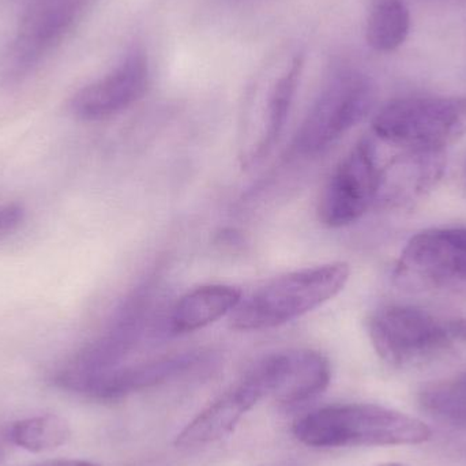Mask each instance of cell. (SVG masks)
<instances>
[{
	"label": "cell",
	"mask_w": 466,
	"mask_h": 466,
	"mask_svg": "<svg viewBox=\"0 0 466 466\" xmlns=\"http://www.w3.org/2000/svg\"><path fill=\"white\" fill-rule=\"evenodd\" d=\"M372 131L380 141L401 149H445L466 134V98H399L375 115Z\"/></svg>",
	"instance_id": "cell-4"
},
{
	"label": "cell",
	"mask_w": 466,
	"mask_h": 466,
	"mask_svg": "<svg viewBox=\"0 0 466 466\" xmlns=\"http://www.w3.org/2000/svg\"><path fill=\"white\" fill-rule=\"evenodd\" d=\"M247 374L262 393L284 407L300 405L328 389L330 361L312 350H289L273 353L258 361Z\"/></svg>",
	"instance_id": "cell-9"
},
{
	"label": "cell",
	"mask_w": 466,
	"mask_h": 466,
	"mask_svg": "<svg viewBox=\"0 0 466 466\" xmlns=\"http://www.w3.org/2000/svg\"><path fill=\"white\" fill-rule=\"evenodd\" d=\"M410 30V13L402 0H380L367 21L366 38L378 52H391L402 46Z\"/></svg>",
	"instance_id": "cell-16"
},
{
	"label": "cell",
	"mask_w": 466,
	"mask_h": 466,
	"mask_svg": "<svg viewBox=\"0 0 466 466\" xmlns=\"http://www.w3.org/2000/svg\"><path fill=\"white\" fill-rule=\"evenodd\" d=\"M149 84V66L141 52L128 55L103 78L76 92L70 108L84 122L109 119L142 98Z\"/></svg>",
	"instance_id": "cell-11"
},
{
	"label": "cell",
	"mask_w": 466,
	"mask_h": 466,
	"mask_svg": "<svg viewBox=\"0 0 466 466\" xmlns=\"http://www.w3.org/2000/svg\"><path fill=\"white\" fill-rule=\"evenodd\" d=\"M375 90L361 74L337 76L323 89L299 127L293 141L296 155L315 157L330 149L371 111Z\"/></svg>",
	"instance_id": "cell-5"
},
{
	"label": "cell",
	"mask_w": 466,
	"mask_h": 466,
	"mask_svg": "<svg viewBox=\"0 0 466 466\" xmlns=\"http://www.w3.org/2000/svg\"><path fill=\"white\" fill-rule=\"evenodd\" d=\"M382 166L374 139H360L339 161L318 201V218L329 228L360 220L377 204Z\"/></svg>",
	"instance_id": "cell-7"
},
{
	"label": "cell",
	"mask_w": 466,
	"mask_h": 466,
	"mask_svg": "<svg viewBox=\"0 0 466 466\" xmlns=\"http://www.w3.org/2000/svg\"><path fill=\"white\" fill-rule=\"evenodd\" d=\"M369 333L380 358L394 367L466 350V318L440 317L418 307H382L370 318Z\"/></svg>",
	"instance_id": "cell-3"
},
{
	"label": "cell",
	"mask_w": 466,
	"mask_h": 466,
	"mask_svg": "<svg viewBox=\"0 0 466 466\" xmlns=\"http://www.w3.org/2000/svg\"><path fill=\"white\" fill-rule=\"evenodd\" d=\"M202 361V353L188 352L147 363L122 364L85 380L74 393L95 400H116L182 377L197 369Z\"/></svg>",
	"instance_id": "cell-12"
},
{
	"label": "cell",
	"mask_w": 466,
	"mask_h": 466,
	"mask_svg": "<svg viewBox=\"0 0 466 466\" xmlns=\"http://www.w3.org/2000/svg\"><path fill=\"white\" fill-rule=\"evenodd\" d=\"M30 466H100L95 462L82 461V460H55V461L40 462Z\"/></svg>",
	"instance_id": "cell-20"
},
{
	"label": "cell",
	"mask_w": 466,
	"mask_h": 466,
	"mask_svg": "<svg viewBox=\"0 0 466 466\" xmlns=\"http://www.w3.org/2000/svg\"><path fill=\"white\" fill-rule=\"evenodd\" d=\"M445 169V149H404L382 167L377 204L410 207L438 185Z\"/></svg>",
	"instance_id": "cell-13"
},
{
	"label": "cell",
	"mask_w": 466,
	"mask_h": 466,
	"mask_svg": "<svg viewBox=\"0 0 466 466\" xmlns=\"http://www.w3.org/2000/svg\"><path fill=\"white\" fill-rule=\"evenodd\" d=\"M241 300V290L231 285H202L177 301L169 315V330L174 334L201 330L232 314Z\"/></svg>",
	"instance_id": "cell-15"
},
{
	"label": "cell",
	"mask_w": 466,
	"mask_h": 466,
	"mask_svg": "<svg viewBox=\"0 0 466 466\" xmlns=\"http://www.w3.org/2000/svg\"><path fill=\"white\" fill-rule=\"evenodd\" d=\"M300 71L301 59L298 57L268 86L265 97L247 112L238 141L241 168L252 169L259 166L276 147L289 116Z\"/></svg>",
	"instance_id": "cell-10"
},
{
	"label": "cell",
	"mask_w": 466,
	"mask_h": 466,
	"mask_svg": "<svg viewBox=\"0 0 466 466\" xmlns=\"http://www.w3.org/2000/svg\"><path fill=\"white\" fill-rule=\"evenodd\" d=\"M89 0H29L8 52L7 76L24 78L40 66L81 19Z\"/></svg>",
	"instance_id": "cell-8"
},
{
	"label": "cell",
	"mask_w": 466,
	"mask_h": 466,
	"mask_svg": "<svg viewBox=\"0 0 466 466\" xmlns=\"http://www.w3.org/2000/svg\"><path fill=\"white\" fill-rule=\"evenodd\" d=\"M5 440L30 453H46L62 448L71 437L70 426L56 415L33 416L8 427Z\"/></svg>",
	"instance_id": "cell-17"
},
{
	"label": "cell",
	"mask_w": 466,
	"mask_h": 466,
	"mask_svg": "<svg viewBox=\"0 0 466 466\" xmlns=\"http://www.w3.org/2000/svg\"><path fill=\"white\" fill-rule=\"evenodd\" d=\"M262 400L254 380L244 375L238 385L205 408L177 434V445L179 448H197L218 442L231 435L241 419Z\"/></svg>",
	"instance_id": "cell-14"
},
{
	"label": "cell",
	"mask_w": 466,
	"mask_h": 466,
	"mask_svg": "<svg viewBox=\"0 0 466 466\" xmlns=\"http://www.w3.org/2000/svg\"><path fill=\"white\" fill-rule=\"evenodd\" d=\"M25 218V209L22 205L8 204L0 207V238L15 231Z\"/></svg>",
	"instance_id": "cell-19"
},
{
	"label": "cell",
	"mask_w": 466,
	"mask_h": 466,
	"mask_svg": "<svg viewBox=\"0 0 466 466\" xmlns=\"http://www.w3.org/2000/svg\"><path fill=\"white\" fill-rule=\"evenodd\" d=\"M350 276V265L333 262L276 277L240 301L229 318L231 328L259 331L292 322L336 298Z\"/></svg>",
	"instance_id": "cell-2"
},
{
	"label": "cell",
	"mask_w": 466,
	"mask_h": 466,
	"mask_svg": "<svg viewBox=\"0 0 466 466\" xmlns=\"http://www.w3.org/2000/svg\"><path fill=\"white\" fill-rule=\"evenodd\" d=\"M3 457H5V445H3V441L0 440V461H2Z\"/></svg>",
	"instance_id": "cell-22"
},
{
	"label": "cell",
	"mask_w": 466,
	"mask_h": 466,
	"mask_svg": "<svg viewBox=\"0 0 466 466\" xmlns=\"http://www.w3.org/2000/svg\"><path fill=\"white\" fill-rule=\"evenodd\" d=\"M377 466H410L407 464H402V462H386V464H380Z\"/></svg>",
	"instance_id": "cell-21"
},
{
	"label": "cell",
	"mask_w": 466,
	"mask_h": 466,
	"mask_svg": "<svg viewBox=\"0 0 466 466\" xmlns=\"http://www.w3.org/2000/svg\"><path fill=\"white\" fill-rule=\"evenodd\" d=\"M296 440L309 448L421 445L431 438L424 421L374 404L320 408L293 427Z\"/></svg>",
	"instance_id": "cell-1"
},
{
	"label": "cell",
	"mask_w": 466,
	"mask_h": 466,
	"mask_svg": "<svg viewBox=\"0 0 466 466\" xmlns=\"http://www.w3.org/2000/svg\"><path fill=\"white\" fill-rule=\"evenodd\" d=\"M396 279L402 287L466 299V229H431L410 238Z\"/></svg>",
	"instance_id": "cell-6"
},
{
	"label": "cell",
	"mask_w": 466,
	"mask_h": 466,
	"mask_svg": "<svg viewBox=\"0 0 466 466\" xmlns=\"http://www.w3.org/2000/svg\"><path fill=\"white\" fill-rule=\"evenodd\" d=\"M419 404L430 418L466 431V372L427 385Z\"/></svg>",
	"instance_id": "cell-18"
}]
</instances>
